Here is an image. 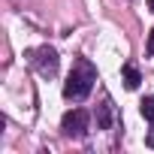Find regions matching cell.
Masks as SVG:
<instances>
[{
    "label": "cell",
    "instance_id": "6da1fadb",
    "mask_svg": "<svg viewBox=\"0 0 154 154\" xmlns=\"http://www.w3.org/2000/svg\"><path fill=\"white\" fill-rule=\"evenodd\" d=\"M94 82H97V69H94L88 60H75L69 79H66V85H63V97L79 103V100H85V97L91 94Z\"/></svg>",
    "mask_w": 154,
    "mask_h": 154
},
{
    "label": "cell",
    "instance_id": "7a4b0ae2",
    "mask_svg": "<svg viewBox=\"0 0 154 154\" xmlns=\"http://www.w3.org/2000/svg\"><path fill=\"white\" fill-rule=\"evenodd\" d=\"M27 60L36 66L39 75H45V79H51V75L57 72V51L48 48V45H42V48H36V51H27Z\"/></svg>",
    "mask_w": 154,
    "mask_h": 154
},
{
    "label": "cell",
    "instance_id": "3957f363",
    "mask_svg": "<svg viewBox=\"0 0 154 154\" xmlns=\"http://www.w3.org/2000/svg\"><path fill=\"white\" fill-rule=\"evenodd\" d=\"M63 133L72 136V139H82L88 133V112L85 109H72L63 115Z\"/></svg>",
    "mask_w": 154,
    "mask_h": 154
},
{
    "label": "cell",
    "instance_id": "277c9868",
    "mask_svg": "<svg viewBox=\"0 0 154 154\" xmlns=\"http://www.w3.org/2000/svg\"><path fill=\"white\" fill-rule=\"evenodd\" d=\"M139 82H142L139 69H136L133 63H124V85H127L130 91H136V88H139Z\"/></svg>",
    "mask_w": 154,
    "mask_h": 154
},
{
    "label": "cell",
    "instance_id": "5b68a950",
    "mask_svg": "<svg viewBox=\"0 0 154 154\" xmlns=\"http://www.w3.org/2000/svg\"><path fill=\"white\" fill-rule=\"evenodd\" d=\"M97 124H100L103 130H109V127H112V103H109V100L100 106V112H97Z\"/></svg>",
    "mask_w": 154,
    "mask_h": 154
},
{
    "label": "cell",
    "instance_id": "8992f818",
    "mask_svg": "<svg viewBox=\"0 0 154 154\" xmlns=\"http://www.w3.org/2000/svg\"><path fill=\"white\" fill-rule=\"evenodd\" d=\"M139 109H142V118H145L148 124H154V97H145V100L139 103Z\"/></svg>",
    "mask_w": 154,
    "mask_h": 154
},
{
    "label": "cell",
    "instance_id": "52a82bcc",
    "mask_svg": "<svg viewBox=\"0 0 154 154\" xmlns=\"http://www.w3.org/2000/svg\"><path fill=\"white\" fill-rule=\"evenodd\" d=\"M145 145H148V148H154V124H151V133L145 136Z\"/></svg>",
    "mask_w": 154,
    "mask_h": 154
},
{
    "label": "cell",
    "instance_id": "ba28073f",
    "mask_svg": "<svg viewBox=\"0 0 154 154\" xmlns=\"http://www.w3.org/2000/svg\"><path fill=\"white\" fill-rule=\"evenodd\" d=\"M148 54H154V30H151V36H148Z\"/></svg>",
    "mask_w": 154,
    "mask_h": 154
},
{
    "label": "cell",
    "instance_id": "9c48e42d",
    "mask_svg": "<svg viewBox=\"0 0 154 154\" xmlns=\"http://www.w3.org/2000/svg\"><path fill=\"white\" fill-rule=\"evenodd\" d=\"M148 9H151V12H154V0H148Z\"/></svg>",
    "mask_w": 154,
    "mask_h": 154
}]
</instances>
